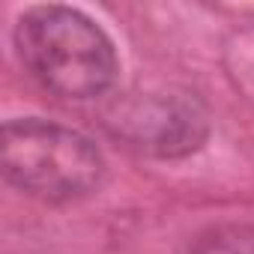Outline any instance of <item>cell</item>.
Masks as SVG:
<instances>
[{
	"label": "cell",
	"instance_id": "obj_3",
	"mask_svg": "<svg viewBox=\"0 0 254 254\" xmlns=\"http://www.w3.org/2000/svg\"><path fill=\"white\" fill-rule=\"evenodd\" d=\"M111 129L150 156L180 159L203 147L209 135V120L194 96L147 93L117 105Z\"/></svg>",
	"mask_w": 254,
	"mask_h": 254
},
{
	"label": "cell",
	"instance_id": "obj_1",
	"mask_svg": "<svg viewBox=\"0 0 254 254\" xmlns=\"http://www.w3.org/2000/svg\"><path fill=\"white\" fill-rule=\"evenodd\" d=\"M15 48L24 69L63 99H96L120 72L111 36L72 6L27 9L15 24Z\"/></svg>",
	"mask_w": 254,
	"mask_h": 254
},
{
	"label": "cell",
	"instance_id": "obj_2",
	"mask_svg": "<svg viewBox=\"0 0 254 254\" xmlns=\"http://www.w3.org/2000/svg\"><path fill=\"white\" fill-rule=\"evenodd\" d=\"M3 177L39 200L69 203L102 189L108 162L87 135L51 120L24 117L3 126Z\"/></svg>",
	"mask_w": 254,
	"mask_h": 254
},
{
	"label": "cell",
	"instance_id": "obj_4",
	"mask_svg": "<svg viewBox=\"0 0 254 254\" xmlns=\"http://www.w3.org/2000/svg\"><path fill=\"white\" fill-rule=\"evenodd\" d=\"M183 254H254V224H218L197 233Z\"/></svg>",
	"mask_w": 254,
	"mask_h": 254
}]
</instances>
